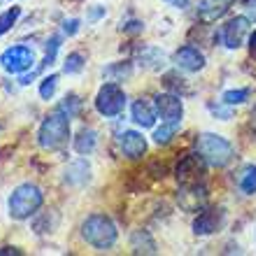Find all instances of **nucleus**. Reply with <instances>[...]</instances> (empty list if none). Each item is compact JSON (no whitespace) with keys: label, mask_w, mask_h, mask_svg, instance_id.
Here are the masks:
<instances>
[{"label":"nucleus","mask_w":256,"mask_h":256,"mask_svg":"<svg viewBox=\"0 0 256 256\" xmlns=\"http://www.w3.org/2000/svg\"><path fill=\"white\" fill-rule=\"evenodd\" d=\"M94 149H96V130H91V128L80 130V135L74 138V152L82 156H88L94 154Z\"/></svg>","instance_id":"nucleus-18"},{"label":"nucleus","mask_w":256,"mask_h":256,"mask_svg":"<svg viewBox=\"0 0 256 256\" xmlns=\"http://www.w3.org/2000/svg\"><path fill=\"white\" fill-rule=\"evenodd\" d=\"M130 247H133L135 254H156V242L152 240V238L144 233V230H138L133 236V240H130Z\"/></svg>","instance_id":"nucleus-19"},{"label":"nucleus","mask_w":256,"mask_h":256,"mask_svg":"<svg viewBox=\"0 0 256 256\" xmlns=\"http://www.w3.org/2000/svg\"><path fill=\"white\" fill-rule=\"evenodd\" d=\"M180 126H182V124H163L161 122V126L156 128L152 138H154L156 144H170V142H172V138L180 133Z\"/></svg>","instance_id":"nucleus-20"},{"label":"nucleus","mask_w":256,"mask_h":256,"mask_svg":"<svg viewBox=\"0 0 256 256\" xmlns=\"http://www.w3.org/2000/svg\"><path fill=\"white\" fill-rule=\"evenodd\" d=\"M119 147H122L126 158L138 161V158H142L144 152H147V140H144V135L138 133V130H126V133L122 135V140H119Z\"/></svg>","instance_id":"nucleus-12"},{"label":"nucleus","mask_w":256,"mask_h":256,"mask_svg":"<svg viewBox=\"0 0 256 256\" xmlns=\"http://www.w3.org/2000/svg\"><path fill=\"white\" fill-rule=\"evenodd\" d=\"M42 191L35 186V184H21L16 189L12 191L10 196V202H7V208H10V216L12 219H30V216L42 208Z\"/></svg>","instance_id":"nucleus-4"},{"label":"nucleus","mask_w":256,"mask_h":256,"mask_svg":"<svg viewBox=\"0 0 256 256\" xmlns=\"http://www.w3.org/2000/svg\"><path fill=\"white\" fill-rule=\"evenodd\" d=\"M124 108H126V94H124V88L119 86L116 82L105 84V86L98 91V96H96V110H98L102 116H108V119L119 116L124 112Z\"/></svg>","instance_id":"nucleus-5"},{"label":"nucleus","mask_w":256,"mask_h":256,"mask_svg":"<svg viewBox=\"0 0 256 256\" xmlns=\"http://www.w3.org/2000/svg\"><path fill=\"white\" fill-rule=\"evenodd\" d=\"M133 74V66L130 63H112L110 68H105V77L110 82H124V80H130Z\"/></svg>","instance_id":"nucleus-21"},{"label":"nucleus","mask_w":256,"mask_h":256,"mask_svg":"<svg viewBox=\"0 0 256 256\" xmlns=\"http://www.w3.org/2000/svg\"><path fill=\"white\" fill-rule=\"evenodd\" d=\"M0 66H2V70L10 74H24L28 72L30 68L35 66V54L33 49L28 47H10L7 52H2V56H0Z\"/></svg>","instance_id":"nucleus-6"},{"label":"nucleus","mask_w":256,"mask_h":256,"mask_svg":"<svg viewBox=\"0 0 256 256\" xmlns=\"http://www.w3.org/2000/svg\"><path fill=\"white\" fill-rule=\"evenodd\" d=\"M56 84H58V74H49L42 80V86H40V96L42 100H52L56 94Z\"/></svg>","instance_id":"nucleus-25"},{"label":"nucleus","mask_w":256,"mask_h":256,"mask_svg":"<svg viewBox=\"0 0 256 256\" xmlns=\"http://www.w3.org/2000/svg\"><path fill=\"white\" fill-rule=\"evenodd\" d=\"M163 2H168V5L175 7V10H186L191 0H163Z\"/></svg>","instance_id":"nucleus-30"},{"label":"nucleus","mask_w":256,"mask_h":256,"mask_svg":"<svg viewBox=\"0 0 256 256\" xmlns=\"http://www.w3.org/2000/svg\"><path fill=\"white\" fill-rule=\"evenodd\" d=\"M250 47H252V52H256V30L250 35Z\"/></svg>","instance_id":"nucleus-33"},{"label":"nucleus","mask_w":256,"mask_h":256,"mask_svg":"<svg viewBox=\"0 0 256 256\" xmlns=\"http://www.w3.org/2000/svg\"><path fill=\"white\" fill-rule=\"evenodd\" d=\"M208 163L202 161V156L196 154H186L182 156V161L177 166V180L182 186H191V184H202V172H205Z\"/></svg>","instance_id":"nucleus-8"},{"label":"nucleus","mask_w":256,"mask_h":256,"mask_svg":"<svg viewBox=\"0 0 256 256\" xmlns=\"http://www.w3.org/2000/svg\"><path fill=\"white\" fill-rule=\"evenodd\" d=\"M80 105H82L80 98H77L74 94H70V96H66V102H63L58 110H63L68 116H74V114H77V110H80Z\"/></svg>","instance_id":"nucleus-27"},{"label":"nucleus","mask_w":256,"mask_h":256,"mask_svg":"<svg viewBox=\"0 0 256 256\" xmlns=\"http://www.w3.org/2000/svg\"><path fill=\"white\" fill-rule=\"evenodd\" d=\"M77 30H80V19L63 21V33H66V35H74Z\"/></svg>","instance_id":"nucleus-29"},{"label":"nucleus","mask_w":256,"mask_h":256,"mask_svg":"<svg viewBox=\"0 0 256 256\" xmlns=\"http://www.w3.org/2000/svg\"><path fill=\"white\" fill-rule=\"evenodd\" d=\"M21 16V10L19 7H12V10H7V12L0 14V35H5L7 30H12V26L16 24V19Z\"/></svg>","instance_id":"nucleus-24"},{"label":"nucleus","mask_w":256,"mask_h":256,"mask_svg":"<svg viewBox=\"0 0 256 256\" xmlns=\"http://www.w3.org/2000/svg\"><path fill=\"white\" fill-rule=\"evenodd\" d=\"M156 112L163 124H182L184 119V102L177 94H158L156 96Z\"/></svg>","instance_id":"nucleus-9"},{"label":"nucleus","mask_w":256,"mask_h":256,"mask_svg":"<svg viewBox=\"0 0 256 256\" xmlns=\"http://www.w3.org/2000/svg\"><path fill=\"white\" fill-rule=\"evenodd\" d=\"M82 236H84V240H86L91 247H96V250H112L116 244V226L114 222L110 219V216L105 214H91L84 222V226H82Z\"/></svg>","instance_id":"nucleus-3"},{"label":"nucleus","mask_w":256,"mask_h":256,"mask_svg":"<svg viewBox=\"0 0 256 256\" xmlns=\"http://www.w3.org/2000/svg\"><path fill=\"white\" fill-rule=\"evenodd\" d=\"M233 5H236V0H200V5H198V19L205 21V24L219 21Z\"/></svg>","instance_id":"nucleus-13"},{"label":"nucleus","mask_w":256,"mask_h":256,"mask_svg":"<svg viewBox=\"0 0 256 256\" xmlns=\"http://www.w3.org/2000/svg\"><path fill=\"white\" fill-rule=\"evenodd\" d=\"M210 112L214 116H219L222 122H228L230 116H233V110H230V105H226V102H224V105H210Z\"/></svg>","instance_id":"nucleus-28"},{"label":"nucleus","mask_w":256,"mask_h":256,"mask_svg":"<svg viewBox=\"0 0 256 256\" xmlns=\"http://www.w3.org/2000/svg\"><path fill=\"white\" fill-rule=\"evenodd\" d=\"M247 16L256 19V0H247Z\"/></svg>","instance_id":"nucleus-32"},{"label":"nucleus","mask_w":256,"mask_h":256,"mask_svg":"<svg viewBox=\"0 0 256 256\" xmlns=\"http://www.w3.org/2000/svg\"><path fill=\"white\" fill-rule=\"evenodd\" d=\"M252 35V19L250 16H236L222 28V42L226 49H240L244 40Z\"/></svg>","instance_id":"nucleus-7"},{"label":"nucleus","mask_w":256,"mask_h":256,"mask_svg":"<svg viewBox=\"0 0 256 256\" xmlns=\"http://www.w3.org/2000/svg\"><path fill=\"white\" fill-rule=\"evenodd\" d=\"M7 254H21V252H16V250H12V247H5V250L0 252V256H7Z\"/></svg>","instance_id":"nucleus-34"},{"label":"nucleus","mask_w":256,"mask_h":256,"mask_svg":"<svg viewBox=\"0 0 256 256\" xmlns=\"http://www.w3.org/2000/svg\"><path fill=\"white\" fill-rule=\"evenodd\" d=\"M172 63H175V68L184 70V72H200L208 61H205V54L198 47L186 44V47H180L172 54Z\"/></svg>","instance_id":"nucleus-10"},{"label":"nucleus","mask_w":256,"mask_h":256,"mask_svg":"<svg viewBox=\"0 0 256 256\" xmlns=\"http://www.w3.org/2000/svg\"><path fill=\"white\" fill-rule=\"evenodd\" d=\"M196 152L202 156V161L210 168H226L236 158V149L226 138L216 133H200L196 140Z\"/></svg>","instance_id":"nucleus-1"},{"label":"nucleus","mask_w":256,"mask_h":256,"mask_svg":"<svg viewBox=\"0 0 256 256\" xmlns=\"http://www.w3.org/2000/svg\"><path fill=\"white\" fill-rule=\"evenodd\" d=\"M142 28H144V26H142L140 21H130L128 26H124V30H126V33H140Z\"/></svg>","instance_id":"nucleus-31"},{"label":"nucleus","mask_w":256,"mask_h":256,"mask_svg":"<svg viewBox=\"0 0 256 256\" xmlns=\"http://www.w3.org/2000/svg\"><path fill=\"white\" fill-rule=\"evenodd\" d=\"M82 68H84V56H82V54H70L66 58L63 72H66V74H77V72H82Z\"/></svg>","instance_id":"nucleus-26"},{"label":"nucleus","mask_w":256,"mask_h":256,"mask_svg":"<svg viewBox=\"0 0 256 256\" xmlns=\"http://www.w3.org/2000/svg\"><path fill=\"white\" fill-rule=\"evenodd\" d=\"M224 226V210L222 208H208L200 210L194 222L196 236H212Z\"/></svg>","instance_id":"nucleus-11"},{"label":"nucleus","mask_w":256,"mask_h":256,"mask_svg":"<svg viewBox=\"0 0 256 256\" xmlns=\"http://www.w3.org/2000/svg\"><path fill=\"white\" fill-rule=\"evenodd\" d=\"M250 96H252V88H230V91H226L222 96V102L236 108V105H244V102L250 100Z\"/></svg>","instance_id":"nucleus-22"},{"label":"nucleus","mask_w":256,"mask_h":256,"mask_svg":"<svg viewBox=\"0 0 256 256\" xmlns=\"http://www.w3.org/2000/svg\"><path fill=\"white\" fill-rule=\"evenodd\" d=\"M240 191L244 196H254L256 194V166H247L240 175Z\"/></svg>","instance_id":"nucleus-23"},{"label":"nucleus","mask_w":256,"mask_h":256,"mask_svg":"<svg viewBox=\"0 0 256 256\" xmlns=\"http://www.w3.org/2000/svg\"><path fill=\"white\" fill-rule=\"evenodd\" d=\"M130 114H133V122L138 124L140 128H154L156 124V105H152L149 100L140 98V100L133 102V110H130Z\"/></svg>","instance_id":"nucleus-15"},{"label":"nucleus","mask_w":256,"mask_h":256,"mask_svg":"<svg viewBox=\"0 0 256 256\" xmlns=\"http://www.w3.org/2000/svg\"><path fill=\"white\" fill-rule=\"evenodd\" d=\"M140 66L147 68V70H163L166 68V56L158 49L147 47L140 52Z\"/></svg>","instance_id":"nucleus-17"},{"label":"nucleus","mask_w":256,"mask_h":256,"mask_svg":"<svg viewBox=\"0 0 256 256\" xmlns=\"http://www.w3.org/2000/svg\"><path fill=\"white\" fill-rule=\"evenodd\" d=\"M88 175H91V166H88L84 158H80V161H74L68 166V172H66V180L70 184H77V186H82V184L88 182Z\"/></svg>","instance_id":"nucleus-16"},{"label":"nucleus","mask_w":256,"mask_h":256,"mask_svg":"<svg viewBox=\"0 0 256 256\" xmlns=\"http://www.w3.org/2000/svg\"><path fill=\"white\" fill-rule=\"evenodd\" d=\"M68 138H70V116L63 110H56L42 122L40 133H38V142L42 149L47 152H56V149L66 147Z\"/></svg>","instance_id":"nucleus-2"},{"label":"nucleus","mask_w":256,"mask_h":256,"mask_svg":"<svg viewBox=\"0 0 256 256\" xmlns=\"http://www.w3.org/2000/svg\"><path fill=\"white\" fill-rule=\"evenodd\" d=\"M252 128H254V130H256V108L252 110Z\"/></svg>","instance_id":"nucleus-35"},{"label":"nucleus","mask_w":256,"mask_h":256,"mask_svg":"<svg viewBox=\"0 0 256 256\" xmlns=\"http://www.w3.org/2000/svg\"><path fill=\"white\" fill-rule=\"evenodd\" d=\"M180 205L189 212H198L205 205V184H191V186H182L180 194Z\"/></svg>","instance_id":"nucleus-14"}]
</instances>
